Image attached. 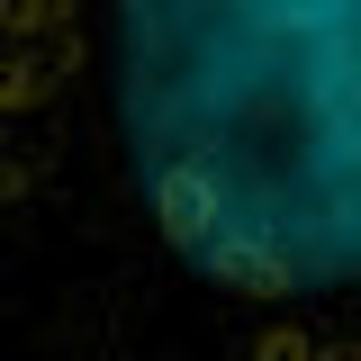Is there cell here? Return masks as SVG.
<instances>
[{"label": "cell", "mask_w": 361, "mask_h": 361, "mask_svg": "<svg viewBox=\"0 0 361 361\" xmlns=\"http://www.w3.org/2000/svg\"><path fill=\"white\" fill-rule=\"evenodd\" d=\"M135 217L262 325L361 316V0H90Z\"/></svg>", "instance_id": "cell-1"}, {"label": "cell", "mask_w": 361, "mask_h": 361, "mask_svg": "<svg viewBox=\"0 0 361 361\" xmlns=\"http://www.w3.org/2000/svg\"><path fill=\"white\" fill-rule=\"evenodd\" d=\"M90 90V0H0V190H27Z\"/></svg>", "instance_id": "cell-2"}]
</instances>
